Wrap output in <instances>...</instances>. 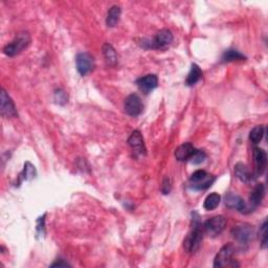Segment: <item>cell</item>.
Returning a JSON list of instances; mask_svg holds the SVG:
<instances>
[{
    "instance_id": "1",
    "label": "cell",
    "mask_w": 268,
    "mask_h": 268,
    "mask_svg": "<svg viewBox=\"0 0 268 268\" xmlns=\"http://www.w3.org/2000/svg\"><path fill=\"white\" fill-rule=\"evenodd\" d=\"M203 227L202 224H201L199 216L197 213L193 214V222H192V230L190 234L185 238V240L183 242V246L188 252H195L199 249L201 242H202L203 239Z\"/></svg>"
},
{
    "instance_id": "2",
    "label": "cell",
    "mask_w": 268,
    "mask_h": 268,
    "mask_svg": "<svg viewBox=\"0 0 268 268\" xmlns=\"http://www.w3.org/2000/svg\"><path fill=\"white\" fill-rule=\"evenodd\" d=\"M216 180V177L206 173L204 170H197L190 178V187L196 191H203L211 187Z\"/></svg>"
},
{
    "instance_id": "3",
    "label": "cell",
    "mask_w": 268,
    "mask_h": 268,
    "mask_svg": "<svg viewBox=\"0 0 268 268\" xmlns=\"http://www.w3.org/2000/svg\"><path fill=\"white\" fill-rule=\"evenodd\" d=\"M235 248L232 244L223 246L214 260V267H239V264L234 260Z\"/></svg>"
},
{
    "instance_id": "4",
    "label": "cell",
    "mask_w": 268,
    "mask_h": 268,
    "mask_svg": "<svg viewBox=\"0 0 268 268\" xmlns=\"http://www.w3.org/2000/svg\"><path fill=\"white\" fill-rule=\"evenodd\" d=\"M29 43H31V36L28 35V33H21L3 48V53L7 57H14L26 48Z\"/></svg>"
},
{
    "instance_id": "5",
    "label": "cell",
    "mask_w": 268,
    "mask_h": 268,
    "mask_svg": "<svg viewBox=\"0 0 268 268\" xmlns=\"http://www.w3.org/2000/svg\"><path fill=\"white\" fill-rule=\"evenodd\" d=\"M226 226V220L223 216H215L204 222L202 225L204 234L211 237L219 236Z\"/></svg>"
},
{
    "instance_id": "6",
    "label": "cell",
    "mask_w": 268,
    "mask_h": 268,
    "mask_svg": "<svg viewBox=\"0 0 268 268\" xmlns=\"http://www.w3.org/2000/svg\"><path fill=\"white\" fill-rule=\"evenodd\" d=\"M173 41V35L169 29H161L154 38L148 42H143L146 48H153V49H159L168 46L169 44L172 43Z\"/></svg>"
},
{
    "instance_id": "7",
    "label": "cell",
    "mask_w": 268,
    "mask_h": 268,
    "mask_svg": "<svg viewBox=\"0 0 268 268\" xmlns=\"http://www.w3.org/2000/svg\"><path fill=\"white\" fill-rule=\"evenodd\" d=\"M232 235L236 241L240 244H247L254 238L255 232L251 225L243 223V224H238L232 229Z\"/></svg>"
},
{
    "instance_id": "8",
    "label": "cell",
    "mask_w": 268,
    "mask_h": 268,
    "mask_svg": "<svg viewBox=\"0 0 268 268\" xmlns=\"http://www.w3.org/2000/svg\"><path fill=\"white\" fill-rule=\"evenodd\" d=\"M125 111L130 116H137L143 112L144 105L137 94H130L125 101Z\"/></svg>"
},
{
    "instance_id": "9",
    "label": "cell",
    "mask_w": 268,
    "mask_h": 268,
    "mask_svg": "<svg viewBox=\"0 0 268 268\" xmlns=\"http://www.w3.org/2000/svg\"><path fill=\"white\" fill-rule=\"evenodd\" d=\"M265 195V187L263 183H258L254 191L249 196V203H246V214L254 212L256 208L262 202Z\"/></svg>"
},
{
    "instance_id": "10",
    "label": "cell",
    "mask_w": 268,
    "mask_h": 268,
    "mask_svg": "<svg viewBox=\"0 0 268 268\" xmlns=\"http://www.w3.org/2000/svg\"><path fill=\"white\" fill-rule=\"evenodd\" d=\"M77 69L81 76H86L90 72L94 67V61L91 55L88 53H81L77 56L76 59Z\"/></svg>"
},
{
    "instance_id": "11",
    "label": "cell",
    "mask_w": 268,
    "mask_h": 268,
    "mask_svg": "<svg viewBox=\"0 0 268 268\" xmlns=\"http://www.w3.org/2000/svg\"><path fill=\"white\" fill-rule=\"evenodd\" d=\"M254 162H255V174L254 178L261 176L264 172L267 166V155L266 152L261 148H254Z\"/></svg>"
},
{
    "instance_id": "12",
    "label": "cell",
    "mask_w": 268,
    "mask_h": 268,
    "mask_svg": "<svg viewBox=\"0 0 268 268\" xmlns=\"http://www.w3.org/2000/svg\"><path fill=\"white\" fill-rule=\"evenodd\" d=\"M224 204L230 210H237L240 213L246 214V202L235 193H227L224 197Z\"/></svg>"
},
{
    "instance_id": "13",
    "label": "cell",
    "mask_w": 268,
    "mask_h": 268,
    "mask_svg": "<svg viewBox=\"0 0 268 268\" xmlns=\"http://www.w3.org/2000/svg\"><path fill=\"white\" fill-rule=\"evenodd\" d=\"M1 115L5 117H16L18 115L14 102L4 89L1 90Z\"/></svg>"
},
{
    "instance_id": "14",
    "label": "cell",
    "mask_w": 268,
    "mask_h": 268,
    "mask_svg": "<svg viewBox=\"0 0 268 268\" xmlns=\"http://www.w3.org/2000/svg\"><path fill=\"white\" fill-rule=\"evenodd\" d=\"M136 84L141 91L145 93L151 92L158 86V78L156 74H147L136 81Z\"/></svg>"
},
{
    "instance_id": "15",
    "label": "cell",
    "mask_w": 268,
    "mask_h": 268,
    "mask_svg": "<svg viewBox=\"0 0 268 268\" xmlns=\"http://www.w3.org/2000/svg\"><path fill=\"white\" fill-rule=\"evenodd\" d=\"M128 144L132 148V150L136 154L145 155L146 154V147L144 144V138L141 133L138 130L133 131L130 137L128 138Z\"/></svg>"
},
{
    "instance_id": "16",
    "label": "cell",
    "mask_w": 268,
    "mask_h": 268,
    "mask_svg": "<svg viewBox=\"0 0 268 268\" xmlns=\"http://www.w3.org/2000/svg\"><path fill=\"white\" fill-rule=\"evenodd\" d=\"M197 149L191 143H184L178 147L175 151V157L179 161H188L196 152Z\"/></svg>"
},
{
    "instance_id": "17",
    "label": "cell",
    "mask_w": 268,
    "mask_h": 268,
    "mask_svg": "<svg viewBox=\"0 0 268 268\" xmlns=\"http://www.w3.org/2000/svg\"><path fill=\"white\" fill-rule=\"evenodd\" d=\"M234 172H235V176L242 182L248 183V182L254 180V177H252V175L250 174L247 167L242 162L237 163V165L235 166Z\"/></svg>"
},
{
    "instance_id": "18",
    "label": "cell",
    "mask_w": 268,
    "mask_h": 268,
    "mask_svg": "<svg viewBox=\"0 0 268 268\" xmlns=\"http://www.w3.org/2000/svg\"><path fill=\"white\" fill-rule=\"evenodd\" d=\"M121 14H122V10L118 5H113L112 7H111V9L108 11L107 18H106L107 26L114 27L118 23V21H120Z\"/></svg>"
},
{
    "instance_id": "19",
    "label": "cell",
    "mask_w": 268,
    "mask_h": 268,
    "mask_svg": "<svg viewBox=\"0 0 268 268\" xmlns=\"http://www.w3.org/2000/svg\"><path fill=\"white\" fill-rule=\"evenodd\" d=\"M202 78V70L200 69V67L197 64H192L191 66V70L188 74L187 81H185V83H187L188 86H193L195 85L197 82H199V80Z\"/></svg>"
},
{
    "instance_id": "20",
    "label": "cell",
    "mask_w": 268,
    "mask_h": 268,
    "mask_svg": "<svg viewBox=\"0 0 268 268\" xmlns=\"http://www.w3.org/2000/svg\"><path fill=\"white\" fill-rule=\"evenodd\" d=\"M103 55L105 57V60L108 65L113 66L117 63V55L113 46L109 43L104 44L103 46Z\"/></svg>"
},
{
    "instance_id": "21",
    "label": "cell",
    "mask_w": 268,
    "mask_h": 268,
    "mask_svg": "<svg viewBox=\"0 0 268 268\" xmlns=\"http://www.w3.org/2000/svg\"><path fill=\"white\" fill-rule=\"evenodd\" d=\"M220 201H221V196L217 194V193H212V194H210L205 198L203 207L206 211H213L220 204Z\"/></svg>"
},
{
    "instance_id": "22",
    "label": "cell",
    "mask_w": 268,
    "mask_h": 268,
    "mask_svg": "<svg viewBox=\"0 0 268 268\" xmlns=\"http://www.w3.org/2000/svg\"><path fill=\"white\" fill-rule=\"evenodd\" d=\"M264 134H265V128L263 127V126L262 125L256 126V127L251 129V131L249 133V139L252 144L257 145L262 140Z\"/></svg>"
},
{
    "instance_id": "23",
    "label": "cell",
    "mask_w": 268,
    "mask_h": 268,
    "mask_svg": "<svg viewBox=\"0 0 268 268\" xmlns=\"http://www.w3.org/2000/svg\"><path fill=\"white\" fill-rule=\"evenodd\" d=\"M245 56H243L239 51L236 49H227L222 56L223 62H234V61H241L245 60Z\"/></svg>"
},
{
    "instance_id": "24",
    "label": "cell",
    "mask_w": 268,
    "mask_h": 268,
    "mask_svg": "<svg viewBox=\"0 0 268 268\" xmlns=\"http://www.w3.org/2000/svg\"><path fill=\"white\" fill-rule=\"evenodd\" d=\"M21 176L23 180H31L36 176V169L31 162L26 161L24 163V169H23V172L21 173Z\"/></svg>"
},
{
    "instance_id": "25",
    "label": "cell",
    "mask_w": 268,
    "mask_h": 268,
    "mask_svg": "<svg viewBox=\"0 0 268 268\" xmlns=\"http://www.w3.org/2000/svg\"><path fill=\"white\" fill-rule=\"evenodd\" d=\"M205 158H206V154L203 150H196V152L193 154V156L191 157L190 161L193 163V165H199V163L203 162Z\"/></svg>"
},
{
    "instance_id": "26",
    "label": "cell",
    "mask_w": 268,
    "mask_h": 268,
    "mask_svg": "<svg viewBox=\"0 0 268 268\" xmlns=\"http://www.w3.org/2000/svg\"><path fill=\"white\" fill-rule=\"evenodd\" d=\"M45 214H44L42 217H40L37 220V233L40 236H44L45 234Z\"/></svg>"
},
{
    "instance_id": "27",
    "label": "cell",
    "mask_w": 268,
    "mask_h": 268,
    "mask_svg": "<svg viewBox=\"0 0 268 268\" xmlns=\"http://www.w3.org/2000/svg\"><path fill=\"white\" fill-rule=\"evenodd\" d=\"M260 235H261V241H262V247L265 248L267 245V220L263 222V224L260 228Z\"/></svg>"
},
{
    "instance_id": "28",
    "label": "cell",
    "mask_w": 268,
    "mask_h": 268,
    "mask_svg": "<svg viewBox=\"0 0 268 268\" xmlns=\"http://www.w3.org/2000/svg\"><path fill=\"white\" fill-rule=\"evenodd\" d=\"M171 191V182L168 177H166L165 181H163V185H162V193L163 194H169Z\"/></svg>"
},
{
    "instance_id": "29",
    "label": "cell",
    "mask_w": 268,
    "mask_h": 268,
    "mask_svg": "<svg viewBox=\"0 0 268 268\" xmlns=\"http://www.w3.org/2000/svg\"><path fill=\"white\" fill-rule=\"evenodd\" d=\"M57 100H60V101H59V103H60V104H62V102L61 101H63V103H65L66 102V94H65V92L64 91H62V90H59V91H57L56 92V101Z\"/></svg>"
},
{
    "instance_id": "30",
    "label": "cell",
    "mask_w": 268,
    "mask_h": 268,
    "mask_svg": "<svg viewBox=\"0 0 268 268\" xmlns=\"http://www.w3.org/2000/svg\"><path fill=\"white\" fill-rule=\"evenodd\" d=\"M68 266H70V265L68 263L64 262L63 260H60V261H58V262H56L54 264H51V267H68Z\"/></svg>"
}]
</instances>
